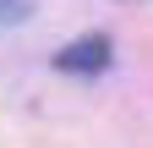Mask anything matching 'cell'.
I'll return each mask as SVG.
<instances>
[{
  "mask_svg": "<svg viewBox=\"0 0 153 148\" xmlns=\"http://www.w3.org/2000/svg\"><path fill=\"white\" fill-rule=\"evenodd\" d=\"M104 66H109V39L104 33H88V39H76V44H66L55 55V71H76V77L104 71Z\"/></svg>",
  "mask_w": 153,
  "mask_h": 148,
  "instance_id": "cell-1",
  "label": "cell"
},
{
  "mask_svg": "<svg viewBox=\"0 0 153 148\" xmlns=\"http://www.w3.org/2000/svg\"><path fill=\"white\" fill-rule=\"evenodd\" d=\"M33 16V0H0V28H16Z\"/></svg>",
  "mask_w": 153,
  "mask_h": 148,
  "instance_id": "cell-2",
  "label": "cell"
}]
</instances>
